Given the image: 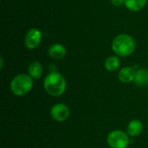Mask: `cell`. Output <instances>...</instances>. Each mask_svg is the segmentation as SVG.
I'll return each instance as SVG.
<instances>
[{
    "instance_id": "1",
    "label": "cell",
    "mask_w": 148,
    "mask_h": 148,
    "mask_svg": "<svg viewBox=\"0 0 148 148\" xmlns=\"http://www.w3.org/2000/svg\"><path fill=\"white\" fill-rule=\"evenodd\" d=\"M67 83L64 76L56 72H50L43 81V88L46 93L51 96L57 97L64 94Z\"/></svg>"
},
{
    "instance_id": "2",
    "label": "cell",
    "mask_w": 148,
    "mask_h": 148,
    "mask_svg": "<svg viewBox=\"0 0 148 148\" xmlns=\"http://www.w3.org/2000/svg\"><path fill=\"white\" fill-rule=\"evenodd\" d=\"M112 49L119 56H129L135 49V42L131 36L121 34L113 40Z\"/></svg>"
},
{
    "instance_id": "3",
    "label": "cell",
    "mask_w": 148,
    "mask_h": 148,
    "mask_svg": "<svg viewBox=\"0 0 148 148\" xmlns=\"http://www.w3.org/2000/svg\"><path fill=\"white\" fill-rule=\"evenodd\" d=\"M33 88V79L26 74L16 75L10 82V91L16 96H23L29 94Z\"/></svg>"
},
{
    "instance_id": "4",
    "label": "cell",
    "mask_w": 148,
    "mask_h": 148,
    "mask_svg": "<svg viewBox=\"0 0 148 148\" xmlns=\"http://www.w3.org/2000/svg\"><path fill=\"white\" fill-rule=\"evenodd\" d=\"M107 141L111 148H127L129 145L130 140L127 133H125L122 130H114L108 134Z\"/></svg>"
},
{
    "instance_id": "5",
    "label": "cell",
    "mask_w": 148,
    "mask_h": 148,
    "mask_svg": "<svg viewBox=\"0 0 148 148\" xmlns=\"http://www.w3.org/2000/svg\"><path fill=\"white\" fill-rule=\"evenodd\" d=\"M51 118L57 122L65 121L70 115L69 108L64 103H56L50 109Z\"/></svg>"
},
{
    "instance_id": "6",
    "label": "cell",
    "mask_w": 148,
    "mask_h": 148,
    "mask_svg": "<svg viewBox=\"0 0 148 148\" xmlns=\"http://www.w3.org/2000/svg\"><path fill=\"white\" fill-rule=\"evenodd\" d=\"M41 40H42L41 31L37 29H31L26 34L24 43L27 49H34L40 44Z\"/></svg>"
},
{
    "instance_id": "7",
    "label": "cell",
    "mask_w": 148,
    "mask_h": 148,
    "mask_svg": "<svg viewBox=\"0 0 148 148\" xmlns=\"http://www.w3.org/2000/svg\"><path fill=\"white\" fill-rule=\"evenodd\" d=\"M143 123L140 120H132L127 127V133L131 137H137L143 132Z\"/></svg>"
},
{
    "instance_id": "8",
    "label": "cell",
    "mask_w": 148,
    "mask_h": 148,
    "mask_svg": "<svg viewBox=\"0 0 148 148\" xmlns=\"http://www.w3.org/2000/svg\"><path fill=\"white\" fill-rule=\"evenodd\" d=\"M136 71L131 67H125L118 73V79L123 83H130L134 81Z\"/></svg>"
},
{
    "instance_id": "9",
    "label": "cell",
    "mask_w": 148,
    "mask_h": 148,
    "mask_svg": "<svg viewBox=\"0 0 148 148\" xmlns=\"http://www.w3.org/2000/svg\"><path fill=\"white\" fill-rule=\"evenodd\" d=\"M49 56L54 60H61L66 55V49L60 43H55L49 49Z\"/></svg>"
},
{
    "instance_id": "10",
    "label": "cell",
    "mask_w": 148,
    "mask_h": 148,
    "mask_svg": "<svg viewBox=\"0 0 148 148\" xmlns=\"http://www.w3.org/2000/svg\"><path fill=\"white\" fill-rule=\"evenodd\" d=\"M43 72L42 65L39 62H32L28 67V73L29 75L33 80H38Z\"/></svg>"
},
{
    "instance_id": "11",
    "label": "cell",
    "mask_w": 148,
    "mask_h": 148,
    "mask_svg": "<svg viewBox=\"0 0 148 148\" xmlns=\"http://www.w3.org/2000/svg\"><path fill=\"white\" fill-rule=\"evenodd\" d=\"M120 64H121L120 59L117 56H112L108 57L105 60V62H104V67L109 72H114V71H116L119 69Z\"/></svg>"
},
{
    "instance_id": "12",
    "label": "cell",
    "mask_w": 148,
    "mask_h": 148,
    "mask_svg": "<svg viewBox=\"0 0 148 148\" xmlns=\"http://www.w3.org/2000/svg\"><path fill=\"white\" fill-rule=\"evenodd\" d=\"M147 0H125L126 7L131 11H139L147 4Z\"/></svg>"
},
{
    "instance_id": "13",
    "label": "cell",
    "mask_w": 148,
    "mask_h": 148,
    "mask_svg": "<svg viewBox=\"0 0 148 148\" xmlns=\"http://www.w3.org/2000/svg\"><path fill=\"white\" fill-rule=\"evenodd\" d=\"M134 83L138 86H144L148 83V70L140 69L136 71Z\"/></svg>"
},
{
    "instance_id": "14",
    "label": "cell",
    "mask_w": 148,
    "mask_h": 148,
    "mask_svg": "<svg viewBox=\"0 0 148 148\" xmlns=\"http://www.w3.org/2000/svg\"><path fill=\"white\" fill-rule=\"evenodd\" d=\"M111 3L114 5V6H121L123 3H125V0H111Z\"/></svg>"
}]
</instances>
